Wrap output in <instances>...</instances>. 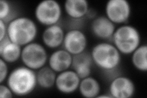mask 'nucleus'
<instances>
[{
  "label": "nucleus",
  "instance_id": "f3484780",
  "mask_svg": "<svg viewBox=\"0 0 147 98\" xmlns=\"http://www.w3.org/2000/svg\"><path fill=\"white\" fill-rule=\"evenodd\" d=\"M78 91L80 95L84 97H97L100 94V84L97 79L91 75L81 78Z\"/></svg>",
  "mask_w": 147,
  "mask_h": 98
},
{
  "label": "nucleus",
  "instance_id": "6e6552de",
  "mask_svg": "<svg viewBox=\"0 0 147 98\" xmlns=\"http://www.w3.org/2000/svg\"><path fill=\"white\" fill-rule=\"evenodd\" d=\"M87 45L88 38L81 29L72 28L65 32L62 47L71 55H75L85 52Z\"/></svg>",
  "mask_w": 147,
  "mask_h": 98
},
{
  "label": "nucleus",
  "instance_id": "dca6fc26",
  "mask_svg": "<svg viewBox=\"0 0 147 98\" xmlns=\"http://www.w3.org/2000/svg\"><path fill=\"white\" fill-rule=\"evenodd\" d=\"M22 47L6 37L0 41V57L8 64L14 63L20 59Z\"/></svg>",
  "mask_w": 147,
  "mask_h": 98
},
{
  "label": "nucleus",
  "instance_id": "412c9836",
  "mask_svg": "<svg viewBox=\"0 0 147 98\" xmlns=\"http://www.w3.org/2000/svg\"><path fill=\"white\" fill-rule=\"evenodd\" d=\"M9 64L3 59H0V83L6 82L9 74Z\"/></svg>",
  "mask_w": 147,
  "mask_h": 98
},
{
  "label": "nucleus",
  "instance_id": "1a4fd4ad",
  "mask_svg": "<svg viewBox=\"0 0 147 98\" xmlns=\"http://www.w3.org/2000/svg\"><path fill=\"white\" fill-rule=\"evenodd\" d=\"M136 93L135 84L125 76H115L110 82L109 94L113 98H131Z\"/></svg>",
  "mask_w": 147,
  "mask_h": 98
},
{
  "label": "nucleus",
  "instance_id": "5701e85b",
  "mask_svg": "<svg viewBox=\"0 0 147 98\" xmlns=\"http://www.w3.org/2000/svg\"><path fill=\"white\" fill-rule=\"evenodd\" d=\"M0 41L7 36V23L2 20H0Z\"/></svg>",
  "mask_w": 147,
  "mask_h": 98
},
{
  "label": "nucleus",
  "instance_id": "423d86ee",
  "mask_svg": "<svg viewBox=\"0 0 147 98\" xmlns=\"http://www.w3.org/2000/svg\"><path fill=\"white\" fill-rule=\"evenodd\" d=\"M62 15L61 5L56 0H43L37 4L34 9L36 20L45 27L59 24Z\"/></svg>",
  "mask_w": 147,
  "mask_h": 98
},
{
  "label": "nucleus",
  "instance_id": "6ab92c4d",
  "mask_svg": "<svg viewBox=\"0 0 147 98\" xmlns=\"http://www.w3.org/2000/svg\"><path fill=\"white\" fill-rule=\"evenodd\" d=\"M132 64L137 71H147V45L141 44L131 54Z\"/></svg>",
  "mask_w": 147,
  "mask_h": 98
},
{
  "label": "nucleus",
  "instance_id": "39448f33",
  "mask_svg": "<svg viewBox=\"0 0 147 98\" xmlns=\"http://www.w3.org/2000/svg\"><path fill=\"white\" fill-rule=\"evenodd\" d=\"M49 56L47 48L34 41L23 47L20 60L23 65L37 71L47 65Z\"/></svg>",
  "mask_w": 147,
  "mask_h": 98
},
{
  "label": "nucleus",
  "instance_id": "4be33fe9",
  "mask_svg": "<svg viewBox=\"0 0 147 98\" xmlns=\"http://www.w3.org/2000/svg\"><path fill=\"white\" fill-rule=\"evenodd\" d=\"M15 95L11 89L6 83H1L0 85V97L1 98H12Z\"/></svg>",
  "mask_w": 147,
  "mask_h": 98
},
{
  "label": "nucleus",
  "instance_id": "aec40b11",
  "mask_svg": "<svg viewBox=\"0 0 147 98\" xmlns=\"http://www.w3.org/2000/svg\"><path fill=\"white\" fill-rule=\"evenodd\" d=\"M16 14V10L11 2L7 0L0 1V20L7 23L18 16Z\"/></svg>",
  "mask_w": 147,
  "mask_h": 98
},
{
  "label": "nucleus",
  "instance_id": "ddd939ff",
  "mask_svg": "<svg viewBox=\"0 0 147 98\" xmlns=\"http://www.w3.org/2000/svg\"><path fill=\"white\" fill-rule=\"evenodd\" d=\"M73 55L63 48L54 50L49 56L48 66L58 73L71 68Z\"/></svg>",
  "mask_w": 147,
  "mask_h": 98
},
{
  "label": "nucleus",
  "instance_id": "f8f14e48",
  "mask_svg": "<svg viewBox=\"0 0 147 98\" xmlns=\"http://www.w3.org/2000/svg\"><path fill=\"white\" fill-rule=\"evenodd\" d=\"M65 32L59 23L45 27L41 35L42 44L46 48L52 50L61 48Z\"/></svg>",
  "mask_w": 147,
  "mask_h": 98
},
{
  "label": "nucleus",
  "instance_id": "0eeeda50",
  "mask_svg": "<svg viewBox=\"0 0 147 98\" xmlns=\"http://www.w3.org/2000/svg\"><path fill=\"white\" fill-rule=\"evenodd\" d=\"M131 14V5L127 0H109L105 4V16L115 25L126 24Z\"/></svg>",
  "mask_w": 147,
  "mask_h": 98
},
{
  "label": "nucleus",
  "instance_id": "9b49d317",
  "mask_svg": "<svg viewBox=\"0 0 147 98\" xmlns=\"http://www.w3.org/2000/svg\"><path fill=\"white\" fill-rule=\"evenodd\" d=\"M116 28V25L105 15L93 18L90 25L92 34L102 41H111Z\"/></svg>",
  "mask_w": 147,
  "mask_h": 98
},
{
  "label": "nucleus",
  "instance_id": "4468645a",
  "mask_svg": "<svg viewBox=\"0 0 147 98\" xmlns=\"http://www.w3.org/2000/svg\"><path fill=\"white\" fill-rule=\"evenodd\" d=\"M94 63L90 52L86 50L81 53L73 55L71 69L80 78L91 75Z\"/></svg>",
  "mask_w": 147,
  "mask_h": 98
},
{
  "label": "nucleus",
  "instance_id": "9d476101",
  "mask_svg": "<svg viewBox=\"0 0 147 98\" xmlns=\"http://www.w3.org/2000/svg\"><path fill=\"white\" fill-rule=\"evenodd\" d=\"M80 77L71 68L57 74L55 87L64 95H71L79 89Z\"/></svg>",
  "mask_w": 147,
  "mask_h": 98
},
{
  "label": "nucleus",
  "instance_id": "f257e3e1",
  "mask_svg": "<svg viewBox=\"0 0 147 98\" xmlns=\"http://www.w3.org/2000/svg\"><path fill=\"white\" fill-rule=\"evenodd\" d=\"M94 65L105 73H113L121 63V54L112 43L100 41L96 44L90 52Z\"/></svg>",
  "mask_w": 147,
  "mask_h": 98
},
{
  "label": "nucleus",
  "instance_id": "7ed1b4c3",
  "mask_svg": "<svg viewBox=\"0 0 147 98\" xmlns=\"http://www.w3.org/2000/svg\"><path fill=\"white\" fill-rule=\"evenodd\" d=\"M5 83L15 96H28L38 87L36 71L24 65L16 67L9 72Z\"/></svg>",
  "mask_w": 147,
  "mask_h": 98
},
{
  "label": "nucleus",
  "instance_id": "a211bd4d",
  "mask_svg": "<svg viewBox=\"0 0 147 98\" xmlns=\"http://www.w3.org/2000/svg\"><path fill=\"white\" fill-rule=\"evenodd\" d=\"M57 73L48 65L36 71V80L38 87L44 90L51 89L55 87Z\"/></svg>",
  "mask_w": 147,
  "mask_h": 98
},
{
  "label": "nucleus",
  "instance_id": "2eb2a0df",
  "mask_svg": "<svg viewBox=\"0 0 147 98\" xmlns=\"http://www.w3.org/2000/svg\"><path fill=\"white\" fill-rule=\"evenodd\" d=\"M64 10L70 19L77 21L88 16L90 9L86 0H66L64 3Z\"/></svg>",
  "mask_w": 147,
  "mask_h": 98
},
{
  "label": "nucleus",
  "instance_id": "f03ea898",
  "mask_svg": "<svg viewBox=\"0 0 147 98\" xmlns=\"http://www.w3.org/2000/svg\"><path fill=\"white\" fill-rule=\"evenodd\" d=\"M38 34V25L30 17L17 16L7 23V37L22 47L34 42Z\"/></svg>",
  "mask_w": 147,
  "mask_h": 98
},
{
  "label": "nucleus",
  "instance_id": "b1692460",
  "mask_svg": "<svg viewBox=\"0 0 147 98\" xmlns=\"http://www.w3.org/2000/svg\"><path fill=\"white\" fill-rule=\"evenodd\" d=\"M99 97H105V98H108V97H111V96H110V95L109 94L107 95H101V93L98 95V96L97 97V98H99Z\"/></svg>",
  "mask_w": 147,
  "mask_h": 98
},
{
  "label": "nucleus",
  "instance_id": "20e7f679",
  "mask_svg": "<svg viewBox=\"0 0 147 98\" xmlns=\"http://www.w3.org/2000/svg\"><path fill=\"white\" fill-rule=\"evenodd\" d=\"M141 36L136 27L129 24L118 25L112 38V43L121 55H131L142 44Z\"/></svg>",
  "mask_w": 147,
  "mask_h": 98
}]
</instances>
